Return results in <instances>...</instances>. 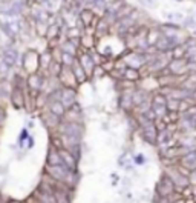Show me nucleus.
Segmentation results:
<instances>
[{
    "mask_svg": "<svg viewBox=\"0 0 196 203\" xmlns=\"http://www.w3.org/2000/svg\"><path fill=\"white\" fill-rule=\"evenodd\" d=\"M181 162H182V166L187 171L196 169V149H193V151H187L186 154H184Z\"/></svg>",
    "mask_w": 196,
    "mask_h": 203,
    "instance_id": "obj_1",
    "label": "nucleus"
},
{
    "mask_svg": "<svg viewBox=\"0 0 196 203\" xmlns=\"http://www.w3.org/2000/svg\"><path fill=\"white\" fill-rule=\"evenodd\" d=\"M184 26H186V28H196V19L195 17H192V15H190V17H186V20H184Z\"/></svg>",
    "mask_w": 196,
    "mask_h": 203,
    "instance_id": "obj_2",
    "label": "nucleus"
},
{
    "mask_svg": "<svg viewBox=\"0 0 196 203\" xmlns=\"http://www.w3.org/2000/svg\"><path fill=\"white\" fill-rule=\"evenodd\" d=\"M188 180H190V186H196V169L188 171Z\"/></svg>",
    "mask_w": 196,
    "mask_h": 203,
    "instance_id": "obj_3",
    "label": "nucleus"
},
{
    "mask_svg": "<svg viewBox=\"0 0 196 203\" xmlns=\"http://www.w3.org/2000/svg\"><path fill=\"white\" fill-rule=\"evenodd\" d=\"M195 37H196V29H195Z\"/></svg>",
    "mask_w": 196,
    "mask_h": 203,
    "instance_id": "obj_4",
    "label": "nucleus"
}]
</instances>
